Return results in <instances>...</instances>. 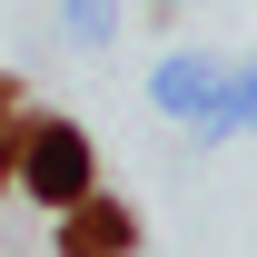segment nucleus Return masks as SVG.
<instances>
[{
	"mask_svg": "<svg viewBox=\"0 0 257 257\" xmlns=\"http://www.w3.org/2000/svg\"><path fill=\"white\" fill-rule=\"evenodd\" d=\"M20 198H40L50 218H60L69 198H89L99 188V159H89V128H69L50 119V109H30V139H20V178H10Z\"/></svg>",
	"mask_w": 257,
	"mask_h": 257,
	"instance_id": "1",
	"label": "nucleus"
},
{
	"mask_svg": "<svg viewBox=\"0 0 257 257\" xmlns=\"http://www.w3.org/2000/svg\"><path fill=\"white\" fill-rule=\"evenodd\" d=\"M50 247H60V257H139V208L109 198V188H89V198H69V208H60Z\"/></svg>",
	"mask_w": 257,
	"mask_h": 257,
	"instance_id": "2",
	"label": "nucleus"
},
{
	"mask_svg": "<svg viewBox=\"0 0 257 257\" xmlns=\"http://www.w3.org/2000/svg\"><path fill=\"white\" fill-rule=\"evenodd\" d=\"M159 99H168V109H188V119H198V99H208V69H198V60H178V69H159Z\"/></svg>",
	"mask_w": 257,
	"mask_h": 257,
	"instance_id": "3",
	"label": "nucleus"
},
{
	"mask_svg": "<svg viewBox=\"0 0 257 257\" xmlns=\"http://www.w3.org/2000/svg\"><path fill=\"white\" fill-rule=\"evenodd\" d=\"M20 139H30V109L0 119V198H10V178H20Z\"/></svg>",
	"mask_w": 257,
	"mask_h": 257,
	"instance_id": "4",
	"label": "nucleus"
},
{
	"mask_svg": "<svg viewBox=\"0 0 257 257\" xmlns=\"http://www.w3.org/2000/svg\"><path fill=\"white\" fill-rule=\"evenodd\" d=\"M10 109H20V79H10V69H0V119H10Z\"/></svg>",
	"mask_w": 257,
	"mask_h": 257,
	"instance_id": "5",
	"label": "nucleus"
}]
</instances>
